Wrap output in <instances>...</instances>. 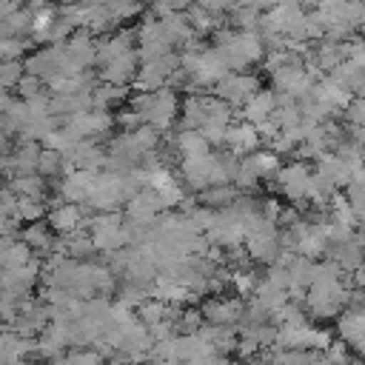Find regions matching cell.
<instances>
[{"mask_svg": "<svg viewBox=\"0 0 365 365\" xmlns=\"http://www.w3.org/2000/svg\"><path fill=\"white\" fill-rule=\"evenodd\" d=\"M9 188L17 197H34V200H46L48 197V182L40 174H17L9 180ZM48 202V200H46Z\"/></svg>", "mask_w": 365, "mask_h": 365, "instance_id": "cell-18", "label": "cell"}, {"mask_svg": "<svg viewBox=\"0 0 365 365\" xmlns=\"http://www.w3.org/2000/svg\"><path fill=\"white\" fill-rule=\"evenodd\" d=\"M63 125L68 131H74L80 140H100L111 131L114 125V114L103 111V108H91V111H77L71 117L63 120Z\"/></svg>", "mask_w": 365, "mask_h": 365, "instance_id": "cell-5", "label": "cell"}, {"mask_svg": "<svg viewBox=\"0 0 365 365\" xmlns=\"http://www.w3.org/2000/svg\"><path fill=\"white\" fill-rule=\"evenodd\" d=\"M48 211V202L46 200H34V197H20V205H17V220L31 225V222H43Z\"/></svg>", "mask_w": 365, "mask_h": 365, "instance_id": "cell-23", "label": "cell"}, {"mask_svg": "<svg viewBox=\"0 0 365 365\" xmlns=\"http://www.w3.org/2000/svg\"><path fill=\"white\" fill-rule=\"evenodd\" d=\"M174 148L180 151V160L182 157H200V154H208L211 151L208 140L197 128H180L177 137H174Z\"/></svg>", "mask_w": 365, "mask_h": 365, "instance_id": "cell-17", "label": "cell"}, {"mask_svg": "<svg viewBox=\"0 0 365 365\" xmlns=\"http://www.w3.org/2000/svg\"><path fill=\"white\" fill-rule=\"evenodd\" d=\"M34 43H31V37H3V43H0V57L3 60H26L29 54V48H31Z\"/></svg>", "mask_w": 365, "mask_h": 365, "instance_id": "cell-26", "label": "cell"}, {"mask_svg": "<svg viewBox=\"0 0 365 365\" xmlns=\"http://www.w3.org/2000/svg\"><path fill=\"white\" fill-rule=\"evenodd\" d=\"M43 86H46V83H43L40 77H34V74H26L14 91H17V97H20V100H31V97L43 94Z\"/></svg>", "mask_w": 365, "mask_h": 365, "instance_id": "cell-30", "label": "cell"}, {"mask_svg": "<svg viewBox=\"0 0 365 365\" xmlns=\"http://www.w3.org/2000/svg\"><path fill=\"white\" fill-rule=\"evenodd\" d=\"M31 259H34V251L23 240H3V245H0V265H3V271L23 268Z\"/></svg>", "mask_w": 365, "mask_h": 365, "instance_id": "cell-16", "label": "cell"}, {"mask_svg": "<svg viewBox=\"0 0 365 365\" xmlns=\"http://www.w3.org/2000/svg\"><path fill=\"white\" fill-rule=\"evenodd\" d=\"M185 17H188V23H191V29L202 37V34H214L217 29H220V17L217 14H211L208 9H202L200 3H194L188 11H185Z\"/></svg>", "mask_w": 365, "mask_h": 365, "instance_id": "cell-21", "label": "cell"}, {"mask_svg": "<svg viewBox=\"0 0 365 365\" xmlns=\"http://www.w3.org/2000/svg\"><path fill=\"white\" fill-rule=\"evenodd\" d=\"M336 331L351 351L365 356V305H348L336 317Z\"/></svg>", "mask_w": 365, "mask_h": 365, "instance_id": "cell-6", "label": "cell"}, {"mask_svg": "<svg viewBox=\"0 0 365 365\" xmlns=\"http://www.w3.org/2000/svg\"><path fill=\"white\" fill-rule=\"evenodd\" d=\"M114 123H117L123 131H137L140 125H145V123H143V114H140L134 106H125V108H120V111L114 114Z\"/></svg>", "mask_w": 365, "mask_h": 365, "instance_id": "cell-29", "label": "cell"}, {"mask_svg": "<svg viewBox=\"0 0 365 365\" xmlns=\"http://www.w3.org/2000/svg\"><path fill=\"white\" fill-rule=\"evenodd\" d=\"M274 6H302V0H274Z\"/></svg>", "mask_w": 365, "mask_h": 365, "instance_id": "cell-37", "label": "cell"}, {"mask_svg": "<svg viewBox=\"0 0 365 365\" xmlns=\"http://www.w3.org/2000/svg\"><path fill=\"white\" fill-rule=\"evenodd\" d=\"M277 106H279L277 91H274V88H259V91L240 108V117H242L245 123H251V125H262L265 120L274 117Z\"/></svg>", "mask_w": 365, "mask_h": 365, "instance_id": "cell-12", "label": "cell"}, {"mask_svg": "<svg viewBox=\"0 0 365 365\" xmlns=\"http://www.w3.org/2000/svg\"><path fill=\"white\" fill-rule=\"evenodd\" d=\"M86 208L83 205H74V202H54L48 208V225L57 237H68V234H77L86 228Z\"/></svg>", "mask_w": 365, "mask_h": 365, "instance_id": "cell-7", "label": "cell"}, {"mask_svg": "<svg viewBox=\"0 0 365 365\" xmlns=\"http://www.w3.org/2000/svg\"><path fill=\"white\" fill-rule=\"evenodd\" d=\"M314 365H334V362H331V356L322 351V354H317V356H314Z\"/></svg>", "mask_w": 365, "mask_h": 365, "instance_id": "cell-36", "label": "cell"}, {"mask_svg": "<svg viewBox=\"0 0 365 365\" xmlns=\"http://www.w3.org/2000/svg\"><path fill=\"white\" fill-rule=\"evenodd\" d=\"M322 0H302V6H311V9H317Z\"/></svg>", "mask_w": 365, "mask_h": 365, "instance_id": "cell-39", "label": "cell"}, {"mask_svg": "<svg viewBox=\"0 0 365 365\" xmlns=\"http://www.w3.org/2000/svg\"><path fill=\"white\" fill-rule=\"evenodd\" d=\"M362 237H365V231H362Z\"/></svg>", "mask_w": 365, "mask_h": 365, "instance_id": "cell-42", "label": "cell"}, {"mask_svg": "<svg viewBox=\"0 0 365 365\" xmlns=\"http://www.w3.org/2000/svg\"><path fill=\"white\" fill-rule=\"evenodd\" d=\"M259 180H262V174H259V168H257L254 157H251V154H248V157H240V168H237L234 185H237L240 191H254Z\"/></svg>", "mask_w": 365, "mask_h": 365, "instance_id": "cell-22", "label": "cell"}, {"mask_svg": "<svg viewBox=\"0 0 365 365\" xmlns=\"http://www.w3.org/2000/svg\"><path fill=\"white\" fill-rule=\"evenodd\" d=\"M143 365H171V362H163V359H148V362H143Z\"/></svg>", "mask_w": 365, "mask_h": 365, "instance_id": "cell-40", "label": "cell"}, {"mask_svg": "<svg viewBox=\"0 0 365 365\" xmlns=\"http://www.w3.org/2000/svg\"><path fill=\"white\" fill-rule=\"evenodd\" d=\"M197 3H200L202 9H208L211 14H217V17L225 14V11H234V9L240 6L237 0H197Z\"/></svg>", "mask_w": 365, "mask_h": 365, "instance_id": "cell-33", "label": "cell"}, {"mask_svg": "<svg viewBox=\"0 0 365 365\" xmlns=\"http://www.w3.org/2000/svg\"><path fill=\"white\" fill-rule=\"evenodd\" d=\"M23 77H26V63L23 60H3V66H0V83H3L6 91H14Z\"/></svg>", "mask_w": 365, "mask_h": 365, "instance_id": "cell-27", "label": "cell"}, {"mask_svg": "<svg viewBox=\"0 0 365 365\" xmlns=\"http://www.w3.org/2000/svg\"><path fill=\"white\" fill-rule=\"evenodd\" d=\"M325 354L331 356V362L334 365H351V354H348V342H331L328 348H325Z\"/></svg>", "mask_w": 365, "mask_h": 365, "instance_id": "cell-32", "label": "cell"}, {"mask_svg": "<svg viewBox=\"0 0 365 365\" xmlns=\"http://www.w3.org/2000/svg\"><path fill=\"white\" fill-rule=\"evenodd\" d=\"M14 365H29V362H26V359H23V362H14Z\"/></svg>", "mask_w": 365, "mask_h": 365, "instance_id": "cell-41", "label": "cell"}, {"mask_svg": "<svg viewBox=\"0 0 365 365\" xmlns=\"http://www.w3.org/2000/svg\"><path fill=\"white\" fill-rule=\"evenodd\" d=\"M259 143H262V137H259V128H257V125H251V123H245V120L228 125L225 148H228L231 154H237V157H248V154L259 151Z\"/></svg>", "mask_w": 365, "mask_h": 365, "instance_id": "cell-10", "label": "cell"}, {"mask_svg": "<svg viewBox=\"0 0 365 365\" xmlns=\"http://www.w3.org/2000/svg\"><path fill=\"white\" fill-rule=\"evenodd\" d=\"M314 97L339 114V111H345V108L351 106V100H354L356 94H354V91H348L345 86H339L334 77H322V80L314 86Z\"/></svg>", "mask_w": 365, "mask_h": 365, "instance_id": "cell-13", "label": "cell"}, {"mask_svg": "<svg viewBox=\"0 0 365 365\" xmlns=\"http://www.w3.org/2000/svg\"><path fill=\"white\" fill-rule=\"evenodd\" d=\"M103 365H134V362H128V359H111V362H103Z\"/></svg>", "mask_w": 365, "mask_h": 365, "instance_id": "cell-38", "label": "cell"}, {"mask_svg": "<svg viewBox=\"0 0 365 365\" xmlns=\"http://www.w3.org/2000/svg\"><path fill=\"white\" fill-rule=\"evenodd\" d=\"M331 262H336L342 271H356L362 262H365V237L362 234H356V237H351V240H345V242H336V245H331L328 248V254H325Z\"/></svg>", "mask_w": 365, "mask_h": 365, "instance_id": "cell-11", "label": "cell"}, {"mask_svg": "<svg viewBox=\"0 0 365 365\" xmlns=\"http://www.w3.org/2000/svg\"><path fill=\"white\" fill-rule=\"evenodd\" d=\"M242 308H245L242 299L217 294L202 302V317H205V325H237L242 317Z\"/></svg>", "mask_w": 365, "mask_h": 365, "instance_id": "cell-9", "label": "cell"}, {"mask_svg": "<svg viewBox=\"0 0 365 365\" xmlns=\"http://www.w3.org/2000/svg\"><path fill=\"white\" fill-rule=\"evenodd\" d=\"M231 288L240 294V297H254L257 288H259V277L248 268H237L231 271Z\"/></svg>", "mask_w": 365, "mask_h": 365, "instance_id": "cell-25", "label": "cell"}, {"mask_svg": "<svg viewBox=\"0 0 365 365\" xmlns=\"http://www.w3.org/2000/svg\"><path fill=\"white\" fill-rule=\"evenodd\" d=\"M311 185H314V171L305 163H288V165H282L271 177V188H277L285 200H291L297 205L299 202H308Z\"/></svg>", "mask_w": 365, "mask_h": 365, "instance_id": "cell-2", "label": "cell"}, {"mask_svg": "<svg viewBox=\"0 0 365 365\" xmlns=\"http://www.w3.org/2000/svg\"><path fill=\"white\" fill-rule=\"evenodd\" d=\"M20 240H23L34 254H46V257L51 254V248H54V242H57L51 225H46V222H31V225H26V228L20 231Z\"/></svg>", "mask_w": 365, "mask_h": 365, "instance_id": "cell-15", "label": "cell"}, {"mask_svg": "<svg viewBox=\"0 0 365 365\" xmlns=\"http://www.w3.org/2000/svg\"><path fill=\"white\" fill-rule=\"evenodd\" d=\"M180 66H182V57L180 54H165L160 60L143 63L140 66V74L134 80V88L137 91H160V88H168V83H171V77L177 74Z\"/></svg>", "mask_w": 365, "mask_h": 365, "instance_id": "cell-3", "label": "cell"}, {"mask_svg": "<svg viewBox=\"0 0 365 365\" xmlns=\"http://www.w3.org/2000/svg\"><path fill=\"white\" fill-rule=\"evenodd\" d=\"M140 66H143V60H140V54H137V48H134V51H128V54H123V57H117V60L100 66L97 80H100V83H111V86H128V83L137 80Z\"/></svg>", "mask_w": 365, "mask_h": 365, "instance_id": "cell-8", "label": "cell"}, {"mask_svg": "<svg viewBox=\"0 0 365 365\" xmlns=\"http://www.w3.org/2000/svg\"><path fill=\"white\" fill-rule=\"evenodd\" d=\"M282 205H279V200H262V217H268L271 222H277L279 225V217H282Z\"/></svg>", "mask_w": 365, "mask_h": 365, "instance_id": "cell-34", "label": "cell"}, {"mask_svg": "<svg viewBox=\"0 0 365 365\" xmlns=\"http://www.w3.org/2000/svg\"><path fill=\"white\" fill-rule=\"evenodd\" d=\"M237 200H240V188H237L234 182H228V185H211V188H205V191L200 194V202H202L205 208H214V211L231 208Z\"/></svg>", "mask_w": 365, "mask_h": 365, "instance_id": "cell-19", "label": "cell"}, {"mask_svg": "<svg viewBox=\"0 0 365 365\" xmlns=\"http://www.w3.org/2000/svg\"><path fill=\"white\" fill-rule=\"evenodd\" d=\"M188 365H228V359L222 354H208V356H200V359H194Z\"/></svg>", "mask_w": 365, "mask_h": 365, "instance_id": "cell-35", "label": "cell"}, {"mask_svg": "<svg viewBox=\"0 0 365 365\" xmlns=\"http://www.w3.org/2000/svg\"><path fill=\"white\" fill-rule=\"evenodd\" d=\"M231 20H234L237 31H259L262 11L254 9V6H237V9L231 11Z\"/></svg>", "mask_w": 365, "mask_h": 365, "instance_id": "cell-24", "label": "cell"}, {"mask_svg": "<svg viewBox=\"0 0 365 365\" xmlns=\"http://www.w3.org/2000/svg\"><path fill=\"white\" fill-rule=\"evenodd\" d=\"M348 125H365V97H354L351 106L342 111Z\"/></svg>", "mask_w": 365, "mask_h": 365, "instance_id": "cell-31", "label": "cell"}, {"mask_svg": "<svg viewBox=\"0 0 365 365\" xmlns=\"http://www.w3.org/2000/svg\"><path fill=\"white\" fill-rule=\"evenodd\" d=\"M131 106L143 114V123L157 128L160 134H165L174 120L180 117V108L182 103L177 100L174 88H160V91H137L131 97Z\"/></svg>", "mask_w": 365, "mask_h": 365, "instance_id": "cell-1", "label": "cell"}, {"mask_svg": "<svg viewBox=\"0 0 365 365\" xmlns=\"http://www.w3.org/2000/svg\"><path fill=\"white\" fill-rule=\"evenodd\" d=\"M63 242H66V257L80 259V262H88V259L94 257V251H97L94 237H91V234H83V231L63 237Z\"/></svg>", "mask_w": 365, "mask_h": 365, "instance_id": "cell-20", "label": "cell"}, {"mask_svg": "<svg viewBox=\"0 0 365 365\" xmlns=\"http://www.w3.org/2000/svg\"><path fill=\"white\" fill-rule=\"evenodd\" d=\"M202 325H205L202 308H185V311H180V319H177V331L180 334H197Z\"/></svg>", "mask_w": 365, "mask_h": 365, "instance_id": "cell-28", "label": "cell"}, {"mask_svg": "<svg viewBox=\"0 0 365 365\" xmlns=\"http://www.w3.org/2000/svg\"><path fill=\"white\" fill-rule=\"evenodd\" d=\"M259 77L257 74H248V71H231L228 77H222L217 86H214V94L220 100H225L231 108H242L257 91H259Z\"/></svg>", "mask_w": 365, "mask_h": 365, "instance_id": "cell-4", "label": "cell"}, {"mask_svg": "<svg viewBox=\"0 0 365 365\" xmlns=\"http://www.w3.org/2000/svg\"><path fill=\"white\" fill-rule=\"evenodd\" d=\"M37 339H29L23 334H17L14 328H6L3 331V342H0V362L3 365H14V362H23L31 351H34Z\"/></svg>", "mask_w": 365, "mask_h": 365, "instance_id": "cell-14", "label": "cell"}]
</instances>
